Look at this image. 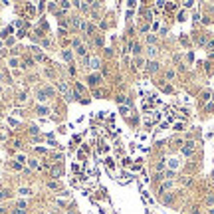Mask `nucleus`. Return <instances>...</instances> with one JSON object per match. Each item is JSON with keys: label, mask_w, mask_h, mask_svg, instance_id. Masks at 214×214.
Returning <instances> with one entry per match:
<instances>
[{"label": "nucleus", "mask_w": 214, "mask_h": 214, "mask_svg": "<svg viewBox=\"0 0 214 214\" xmlns=\"http://www.w3.org/2000/svg\"><path fill=\"white\" fill-rule=\"evenodd\" d=\"M85 46H80V48H78V54H80V56H85Z\"/></svg>", "instance_id": "15"}, {"label": "nucleus", "mask_w": 214, "mask_h": 214, "mask_svg": "<svg viewBox=\"0 0 214 214\" xmlns=\"http://www.w3.org/2000/svg\"><path fill=\"white\" fill-rule=\"evenodd\" d=\"M2 198H4V192H0V200H2Z\"/></svg>", "instance_id": "21"}, {"label": "nucleus", "mask_w": 214, "mask_h": 214, "mask_svg": "<svg viewBox=\"0 0 214 214\" xmlns=\"http://www.w3.org/2000/svg\"><path fill=\"white\" fill-rule=\"evenodd\" d=\"M159 70V64L157 62H149V72H157Z\"/></svg>", "instance_id": "10"}, {"label": "nucleus", "mask_w": 214, "mask_h": 214, "mask_svg": "<svg viewBox=\"0 0 214 214\" xmlns=\"http://www.w3.org/2000/svg\"><path fill=\"white\" fill-rule=\"evenodd\" d=\"M58 87H60V91H62V93H64V95H66V97L70 99V87L66 85L64 81H60V83H58Z\"/></svg>", "instance_id": "2"}, {"label": "nucleus", "mask_w": 214, "mask_h": 214, "mask_svg": "<svg viewBox=\"0 0 214 214\" xmlns=\"http://www.w3.org/2000/svg\"><path fill=\"white\" fill-rule=\"evenodd\" d=\"M18 163H26V157L24 155H18Z\"/></svg>", "instance_id": "18"}, {"label": "nucleus", "mask_w": 214, "mask_h": 214, "mask_svg": "<svg viewBox=\"0 0 214 214\" xmlns=\"http://www.w3.org/2000/svg\"><path fill=\"white\" fill-rule=\"evenodd\" d=\"M147 42H149L151 46H153V44H155V36H149V38H147Z\"/></svg>", "instance_id": "19"}, {"label": "nucleus", "mask_w": 214, "mask_h": 214, "mask_svg": "<svg viewBox=\"0 0 214 214\" xmlns=\"http://www.w3.org/2000/svg\"><path fill=\"white\" fill-rule=\"evenodd\" d=\"M18 194H20V196H30L32 190H30L28 186H22V188H18Z\"/></svg>", "instance_id": "4"}, {"label": "nucleus", "mask_w": 214, "mask_h": 214, "mask_svg": "<svg viewBox=\"0 0 214 214\" xmlns=\"http://www.w3.org/2000/svg\"><path fill=\"white\" fill-rule=\"evenodd\" d=\"M169 188H172V180H165V182L161 184V192H163V190H169Z\"/></svg>", "instance_id": "5"}, {"label": "nucleus", "mask_w": 214, "mask_h": 214, "mask_svg": "<svg viewBox=\"0 0 214 214\" xmlns=\"http://www.w3.org/2000/svg\"><path fill=\"white\" fill-rule=\"evenodd\" d=\"M12 214H26V210H18L16 208V210H12Z\"/></svg>", "instance_id": "20"}, {"label": "nucleus", "mask_w": 214, "mask_h": 214, "mask_svg": "<svg viewBox=\"0 0 214 214\" xmlns=\"http://www.w3.org/2000/svg\"><path fill=\"white\" fill-rule=\"evenodd\" d=\"M16 206H18V210H26V206H28V204H26V200H18V202H16Z\"/></svg>", "instance_id": "11"}, {"label": "nucleus", "mask_w": 214, "mask_h": 214, "mask_svg": "<svg viewBox=\"0 0 214 214\" xmlns=\"http://www.w3.org/2000/svg\"><path fill=\"white\" fill-rule=\"evenodd\" d=\"M0 93H2V87H0Z\"/></svg>", "instance_id": "23"}, {"label": "nucleus", "mask_w": 214, "mask_h": 214, "mask_svg": "<svg viewBox=\"0 0 214 214\" xmlns=\"http://www.w3.org/2000/svg\"><path fill=\"white\" fill-rule=\"evenodd\" d=\"M99 80H101L99 76H89V83H91V85H97V83H99Z\"/></svg>", "instance_id": "7"}, {"label": "nucleus", "mask_w": 214, "mask_h": 214, "mask_svg": "<svg viewBox=\"0 0 214 214\" xmlns=\"http://www.w3.org/2000/svg\"><path fill=\"white\" fill-rule=\"evenodd\" d=\"M172 78H174V70H169L167 72V80H172Z\"/></svg>", "instance_id": "17"}, {"label": "nucleus", "mask_w": 214, "mask_h": 214, "mask_svg": "<svg viewBox=\"0 0 214 214\" xmlns=\"http://www.w3.org/2000/svg\"><path fill=\"white\" fill-rule=\"evenodd\" d=\"M208 214H214V208H210V212H208Z\"/></svg>", "instance_id": "22"}, {"label": "nucleus", "mask_w": 214, "mask_h": 214, "mask_svg": "<svg viewBox=\"0 0 214 214\" xmlns=\"http://www.w3.org/2000/svg\"><path fill=\"white\" fill-rule=\"evenodd\" d=\"M36 95H38V101H46V99H48V97H46V91H44V89H40V91H38Z\"/></svg>", "instance_id": "8"}, {"label": "nucleus", "mask_w": 214, "mask_h": 214, "mask_svg": "<svg viewBox=\"0 0 214 214\" xmlns=\"http://www.w3.org/2000/svg\"><path fill=\"white\" fill-rule=\"evenodd\" d=\"M8 64H10V68H16V66H18V58H10Z\"/></svg>", "instance_id": "12"}, {"label": "nucleus", "mask_w": 214, "mask_h": 214, "mask_svg": "<svg viewBox=\"0 0 214 214\" xmlns=\"http://www.w3.org/2000/svg\"><path fill=\"white\" fill-rule=\"evenodd\" d=\"M147 54H149L151 58H155V54H157V48H155V46H149V48H147Z\"/></svg>", "instance_id": "9"}, {"label": "nucleus", "mask_w": 214, "mask_h": 214, "mask_svg": "<svg viewBox=\"0 0 214 214\" xmlns=\"http://www.w3.org/2000/svg\"><path fill=\"white\" fill-rule=\"evenodd\" d=\"M169 167H171L172 171H174V169H178V167H180V161H176V159H171V161H169Z\"/></svg>", "instance_id": "6"}, {"label": "nucleus", "mask_w": 214, "mask_h": 214, "mask_svg": "<svg viewBox=\"0 0 214 214\" xmlns=\"http://www.w3.org/2000/svg\"><path fill=\"white\" fill-rule=\"evenodd\" d=\"M194 153V143H186L184 147H182V155H186V157H190Z\"/></svg>", "instance_id": "1"}, {"label": "nucleus", "mask_w": 214, "mask_h": 214, "mask_svg": "<svg viewBox=\"0 0 214 214\" xmlns=\"http://www.w3.org/2000/svg\"><path fill=\"white\" fill-rule=\"evenodd\" d=\"M89 68H91V70H97V68H99V58H95V56L89 58Z\"/></svg>", "instance_id": "3"}, {"label": "nucleus", "mask_w": 214, "mask_h": 214, "mask_svg": "<svg viewBox=\"0 0 214 214\" xmlns=\"http://www.w3.org/2000/svg\"><path fill=\"white\" fill-rule=\"evenodd\" d=\"M38 113H40V115H48L50 109H48V107H38Z\"/></svg>", "instance_id": "13"}, {"label": "nucleus", "mask_w": 214, "mask_h": 214, "mask_svg": "<svg viewBox=\"0 0 214 214\" xmlns=\"http://www.w3.org/2000/svg\"><path fill=\"white\" fill-rule=\"evenodd\" d=\"M131 48H133V54H139L141 52V46L139 44H131Z\"/></svg>", "instance_id": "14"}, {"label": "nucleus", "mask_w": 214, "mask_h": 214, "mask_svg": "<svg viewBox=\"0 0 214 214\" xmlns=\"http://www.w3.org/2000/svg\"><path fill=\"white\" fill-rule=\"evenodd\" d=\"M206 50H208V52H214V40H210V42L206 44Z\"/></svg>", "instance_id": "16"}]
</instances>
